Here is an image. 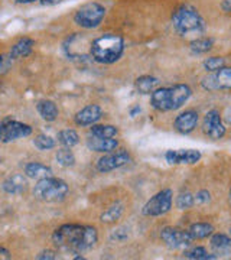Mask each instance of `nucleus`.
<instances>
[{
	"mask_svg": "<svg viewBox=\"0 0 231 260\" xmlns=\"http://www.w3.org/2000/svg\"><path fill=\"white\" fill-rule=\"evenodd\" d=\"M160 240L167 244L169 249H186L192 246L194 239L188 230H181L176 227H165L160 232Z\"/></svg>",
	"mask_w": 231,
	"mask_h": 260,
	"instance_id": "obj_10",
	"label": "nucleus"
},
{
	"mask_svg": "<svg viewBox=\"0 0 231 260\" xmlns=\"http://www.w3.org/2000/svg\"><path fill=\"white\" fill-rule=\"evenodd\" d=\"M127 232H126V229H117L116 232L111 234V239H114V240H117V242H123V240H126L127 239Z\"/></svg>",
	"mask_w": 231,
	"mask_h": 260,
	"instance_id": "obj_35",
	"label": "nucleus"
},
{
	"mask_svg": "<svg viewBox=\"0 0 231 260\" xmlns=\"http://www.w3.org/2000/svg\"><path fill=\"white\" fill-rule=\"evenodd\" d=\"M230 234H231V230H230Z\"/></svg>",
	"mask_w": 231,
	"mask_h": 260,
	"instance_id": "obj_43",
	"label": "nucleus"
},
{
	"mask_svg": "<svg viewBox=\"0 0 231 260\" xmlns=\"http://www.w3.org/2000/svg\"><path fill=\"white\" fill-rule=\"evenodd\" d=\"M29 135H32V127L26 123L10 120V119H6L0 123V142L2 143H9L20 138H26Z\"/></svg>",
	"mask_w": 231,
	"mask_h": 260,
	"instance_id": "obj_9",
	"label": "nucleus"
},
{
	"mask_svg": "<svg viewBox=\"0 0 231 260\" xmlns=\"http://www.w3.org/2000/svg\"><path fill=\"white\" fill-rule=\"evenodd\" d=\"M214 47V39L213 38H208V37H201V38H196L194 39L192 42H191V51H192V54H196V55H200V54H207V52H210Z\"/></svg>",
	"mask_w": 231,
	"mask_h": 260,
	"instance_id": "obj_26",
	"label": "nucleus"
},
{
	"mask_svg": "<svg viewBox=\"0 0 231 260\" xmlns=\"http://www.w3.org/2000/svg\"><path fill=\"white\" fill-rule=\"evenodd\" d=\"M12 256H10V253L8 249H5V247H0V260H9Z\"/></svg>",
	"mask_w": 231,
	"mask_h": 260,
	"instance_id": "obj_38",
	"label": "nucleus"
},
{
	"mask_svg": "<svg viewBox=\"0 0 231 260\" xmlns=\"http://www.w3.org/2000/svg\"><path fill=\"white\" fill-rule=\"evenodd\" d=\"M90 133L97 138H116L119 129L113 124H92Z\"/></svg>",
	"mask_w": 231,
	"mask_h": 260,
	"instance_id": "obj_27",
	"label": "nucleus"
},
{
	"mask_svg": "<svg viewBox=\"0 0 231 260\" xmlns=\"http://www.w3.org/2000/svg\"><path fill=\"white\" fill-rule=\"evenodd\" d=\"M56 249L67 253H83L92 249L98 242L97 229L83 224H62L52 234Z\"/></svg>",
	"mask_w": 231,
	"mask_h": 260,
	"instance_id": "obj_1",
	"label": "nucleus"
},
{
	"mask_svg": "<svg viewBox=\"0 0 231 260\" xmlns=\"http://www.w3.org/2000/svg\"><path fill=\"white\" fill-rule=\"evenodd\" d=\"M165 159L171 165H194L201 160V152L196 149H171L165 153Z\"/></svg>",
	"mask_w": 231,
	"mask_h": 260,
	"instance_id": "obj_13",
	"label": "nucleus"
},
{
	"mask_svg": "<svg viewBox=\"0 0 231 260\" xmlns=\"http://www.w3.org/2000/svg\"><path fill=\"white\" fill-rule=\"evenodd\" d=\"M87 146L90 150L100 152V153H110L119 148V140L114 138H97V136H90L87 139Z\"/></svg>",
	"mask_w": 231,
	"mask_h": 260,
	"instance_id": "obj_17",
	"label": "nucleus"
},
{
	"mask_svg": "<svg viewBox=\"0 0 231 260\" xmlns=\"http://www.w3.org/2000/svg\"><path fill=\"white\" fill-rule=\"evenodd\" d=\"M106 16V9L100 3H87L75 12L74 22L85 29L97 28Z\"/></svg>",
	"mask_w": 231,
	"mask_h": 260,
	"instance_id": "obj_6",
	"label": "nucleus"
},
{
	"mask_svg": "<svg viewBox=\"0 0 231 260\" xmlns=\"http://www.w3.org/2000/svg\"><path fill=\"white\" fill-rule=\"evenodd\" d=\"M39 2L44 6H55L58 3H61V0H39Z\"/></svg>",
	"mask_w": 231,
	"mask_h": 260,
	"instance_id": "obj_39",
	"label": "nucleus"
},
{
	"mask_svg": "<svg viewBox=\"0 0 231 260\" xmlns=\"http://www.w3.org/2000/svg\"><path fill=\"white\" fill-rule=\"evenodd\" d=\"M124 54V39L116 34L95 38L90 45V55L98 64H114Z\"/></svg>",
	"mask_w": 231,
	"mask_h": 260,
	"instance_id": "obj_3",
	"label": "nucleus"
},
{
	"mask_svg": "<svg viewBox=\"0 0 231 260\" xmlns=\"http://www.w3.org/2000/svg\"><path fill=\"white\" fill-rule=\"evenodd\" d=\"M26 185H28V181L23 175H12L3 182L2 188L6 194L16 195L23 192L26 189Z\"/></svg>",
	"mask_w": 231,
	"mask_h": 260,
	"instance_id": "obj_18",
	"label": "nucleus"
},
{
	"mask_svg": "<svg viewBox=\"0 0 231 260\" xmlns=\"http://www.w3.org/2000/svg\"><path fill=\"white\" fill-rule=\"evenodd\" d=\"M204 133L213 140H220L225 136V126L222 124L221 113L213 109L205 114L203 123Z\"/></svg>",
	"mask_w": 231,
	"mask_h": 260,
	"instance_id": "obj_11",
	"label": "nucleus"
},
{
	"mask_svg": "<svg viewBox=\"0 0 231 260\" xmlns=\"http://www.w3.org/2000/svg\"><path fill=\"white\" fill-rule=\"evenodd\" d=\"M198 124V112L195 110H185L176 116L174 120V129L181 135H189L194 132Z\"/></svg>",
	"mask_w": 231,
	"mask_h": 260,
	"instance_id": "obj_14",
	"label": "nucleus"
},
{
	"mask_svg": "<svg viewBox=\"0 0 231 260\" xmlns=\"http://www.w3.org/2000/svg\"><path fill=\"white\" fill-rule=\"evenodd\" d=\"M138 113H140V107H135V109H131V110H130V116H131V117H135Z\"/></svg>",
	"mask_w": 231,
	"mask_h": 260,
	"instance_id": "obj_40",
	"label": "nucleus"
},
{
	"mask_svg": "<svg viewBox=\"0 0 231 260\" xmlns=\"http://www.w3.org/2000/svg\"><path fill=\"white\" fill-rule=\"evenodd\" d=\"M123 213H124V207H123V204L116 203V204L110 205V207L100 215V221L104 224L116 223L117 220H120Z\"/></svg>",
	"mask_w": 231,
	"mask_h": 260,
	"instance_id": "obj_24",
	"label": "nucleus"
},
{
	"mask_svg": "<svg viewBox=\"0 0 231 260\" xmlns=\"http://www.w3.org/2000/svg\"><path fill=\"white\" fill-rule=\"evenodd\" d=\"M159 80L153 75H142L135 81V87L140 94H152L156 90Z\"/></svg>",
	"mask_w": 231,
	"mask_h": 260,
	"instance_id": "obj_21",
	"label": "nucleus"
},
{
	"mask_svg": "<svg viewBox=\"0 0 231 260\" xmlns=\"http://www.w3.org/2000/svg\"><path fill=\"white\" fill-rule=\"evenodd\" d=\"M56 160H58L59 165H62L65 168L74 167L75 156L74 153H73V150H71V148H65L64 146L62 149H59L56 152Z\"/></svg>",
	"mask_w": 231,
	"mask_h": 260,
	"instance_id": "obj_29",
	"label": "nucleus"
},
{
	"mask_svg": "<svg viewBox=\"0 0 231 260\" xmlns=\"http://www.w3.org/2000/svg\"><path fill=\"white\" fill-rule=\"evenodd\" d=\"M37 259L38 260H54L56 259V254H55V251H52V250H44L38 254Z\"/></svg>",
	"mask_w": 231,
	"mask_h": 260,
	"instance_id": "obj_36",
	"label": "nucleus"
},
{
	"mask_svg": "<svg viewBox=\"0 0 231 260\" xmlns=\"http://www.w3.org/2000/svg\"><path fill=\"white\" fill-rule=\"evenodd\" d=\"M37 109L44 120L54 121L58 117V107H56L55 103L51 102V100H41L37 104Z\"/></svg>",
	"mask_w": 231,
	"mask_h": 260,
	"instance_id": "obj_23",
	"label": "nucleus"
},
{
	"mask_svg": "<svg viewBox=\"0 0 231 260\" xmlns=\"http://www.w3.org/2000/svg\"><path fill=\"white\" fill-rule=\"evenodd\" d=\"M130 162V155L127 150L121 149L119 152H110L107 155H104L103 158L98 159L97 162V169L106 174V172H111L114 169H119V168L127 165Z\"/></svg>",
	"mask_w": 231,
	"mask_h": 260,
	"instance_id": "obj_12",
	"label": "nucleus"
},
{
	"mask_svg": "<svg viewBox=\"0 0 231 260\" xmlns=\"http://www.w3.org/2000/svg\"><path fill=\"white\" fill-rule=\"evenodd\" d=\"M210 246L213 249V253L217 257H231V237L227 234H213Z\"/></svg>",
	"mask_w": 231,
	"mask_h": 260,
	"instance_id": "obj_16",
	"label": "nucleus"
},
{
	"mask_svg": "<svg viewBox=\"0 0 231 260\" xmlns=\"http://www.w3.org/2000/svg\"><path fill=\"white\" fill-rule=\"evenodd\" d=\"M172 26L181 37H196L205 32L207 23L201 13L191 5H181L172 13Z\"/></svg>",
	"mask_w": 231,
	"mask_h": 260,
	"instance_id": "obj_4",
	"label": "nucleus"
},
{
	"mask_svg": "<svg viewBox=\"0 0 231 260\" xmlns=\"http://www.w3.org/2000/svg\"><path fill=\"white\" fill-rule=\"evenodd\" d=\"M192 95V90L188 84H175L172 87L156 88L150 94V104L157 112L178 110Z\"/></svg>",
	"mask_w": 231,
	"mask_h": 260,
	"instance_id": "obj_2",
	"label": "nucleus"
},
{
	"mask_svg": "<svg viewBox=\"0 0 231 260\" xmlns=\"http://www.w3.org/2000/svg\"><path fill=\"white\" fill-rule=\"evenodd\" d=\"M58 142L65 146V148H73L75 146L78 142H80V136L78 133L73 129H67V130H61L58 133Z\"/></svg>",
	"mask_w": 231,
	"mask_h": 260,
	"instance_id": "obj_28",
	"label": "nucleus"
},
{
	"mask_svg": "<svg viewBox=\"0 0 231 260\" xmlns=\"http://www.w3.org/2000/svg\"><path fill=\"white\" fill-rule=\"evenodd\" d=\"M172 201H174V192L172 189H162L157 194H155L148 203L145 204L142 213L146 217H160L172 208Z\"/></svg>",
	"mask_w": 231,
	"mask_h": 260,
	"instance_id": "obj_7",
	"label": "nucleus"
},
{
	"mask_svg": "<svg viewBox=\"0 0 231 260\" xmlns=\"http://www.w3.org/2000/svg\"><path fill=\"white\" fill-rule=\"evenodd\" d=\"M203 65L207 73H215L221 70L222 67H225V59L222 56H208Z\"/></svg>",
	"mask_w": 231,
	"mask_h": 260,
	"instance_id": "obj_31",
	"label": "nucleus"
},
{
	"mask_svg": "<svg viewBox=\"0 0 231 260\" xmlns=\"http://www.w3.org/2000/svg\"><path fill=\"white\" fill-rule=\"evenodd\" d=\"M220 6H221L222 12H225V13H231V0H222Z\"/></svg>",
	"mask_w": 231,
	"mask_h": 260,
	"instance_id": "obj_37",
	"label": "nucleus"
},
{
	"mask_svg": "<svg viewBox=\"0 0 231 260\" xmlns=\"http://www.w3.org/2000/svg\"><path fill=\"white\" fill-rule=\"evenodd\" d=\"M184 257H186V259H192V260L218 259L214 253H210V251L207 250L205 247H203V246H194V247H191V246H189V249H185Z\"/></svg>",
	"mask_w": 231,
	"mask_h": 260,
	"instance_id": "obj_25",
	"label": "nucleus"
},
{
	"mask_svg": "<svg viewBox=\"0 0 231 260\" xmlns=\"http://www.w3.org/2000/svg\"><path fill=\"white\" fill-rule=\"evenodd\" d=\"M228 204H230L231 207V186H230V189H228Z\"/></svg>",
	"mask_w": 231,
	"mask_h": 260,
	"instance_id": "obj_42",
	"label": "nucleus"
},
{
	"mask_svg": "<svg viewBox=\"0 0 231 260\" xmlns=\"http://www.w3.org/2000/svg\"><path fill=\"white\" fill-rule=\"evenodd\" d=\"M34 47H35V41L34 39H30V38H22V39H19L18 42L12 47V49H10V56L13 59L25 58V56H28L32 52Z\"/></svg>",
	"mask_w": 231,
	"mask_h": 260,
	"instance_id": "obj_19",
	"label": "nucleus"
},
{
	"mask_svg": "<svg viewBox=\"0 0 231 260\" xmlns=\"http://www.w3.org/2000/svg\"><path fill=\"white\" fill-rule=\"evenodd\" d=\"M188 232L194 240H204L214 234V225L211 223H194Z\"/></svg>",
	"mask_w": 231,
	"mask_h": 260,
	"instance_id": "obj_22",
	"label": "nucleus"
},
{
	"mask_svg": "<svg viewBox=\"0 0 231 260\" xmlns=\"http://www.w3.org/2000/svg\"><path fill=\"white\" fill-rule=\"evenodd\" d=\"M211 201V192L208 189H201L195 195V203L196 204H208Z\"/></svg>",
	"mask_w": 231,
	"mask_h": 260,
	"instance_id": "obj_34",
	"label": "nucleus"
},
{
	"mask_svg": "<svg viewBox=\"0 0 231 260\" xmlns=\"http://www.w3.org/2000/svg\"><path fill=\"white\" fill-rule=\"evenodd\" d=\"M201 87L207 91L231 90V68L230 67H222L221 70L205 75L201 80Z\"/></svg>",
	"mask_w": 231,
	"mask_h": 260,
	"instance_id": "obj_8",
	"label": "nucleus"
},
{
	"mask_svg": "<svg viewBox=\"0 0 231 260\" xmlns=\"http://www.w3.org/2000/svg\"><path fill=\"white\" fill-rule=\"evenodd\" d=\"M16 3H20V5H26V3H34L37 0H15Z\"/></svg>",
	"mask_w": 231,
	"mask_h": 260,
	"instance_id": "obj_41",
	"label": "nucleus"
},
{
	"mask_svg": "<svg viewBox=\"0 0 231 260\" xmlns=\"http://www.w3.org/2000/svg\"><path fill=\"white\" fill-rule=\"evenodd\" d=\"M12 62H13V58L10 56V54H2L0 55V75L6 74L12 67Z\"/></svg>",
	"mask_w": 231,
	"mask_h": 260,
	"instance_id": "obj_33",
	"label": "nucleus"
},
{
	"mask_svg": "<svg viewBox=\"0 0 231 260\" xmlns=\"http://www.w3.org/2000/svg\"><path fill=\"white\" fill-rule=\"evenodd\" d=\"M103 117V110L97 104H88L75 114L74 121L78 126H92Z\"/></svg>",
	"mask_w": 231,
	"mask_h": 260,
	"instance_id": "obj_15",
	"label": "nucleus"
},
{
	"mask_svg": "<svg viewBox=\"0 0 231 260\" xmlns=\"http://www.w3.org/2000/svg\"><path fill=\"white\" fill-rule=\"evenodd\" d=\"M195 204V195L191 194L189 191H185L176 197V207L179 210H189Z\"/></svg>",
	"mask_w": 231,
	"mask_h": 260,
	"instance_id": "obj_30",
	"label": "nucleus"
},
{
	"mask_svg": "<svg viewBox=\"0 0 231 260\" xmlns=\"http://www.w3.org/2000/svg\"><path fill=\"white\" fill-rule=\"evenodd\" d=\"M25 174L28 178L44 179V178L52 177V169L44 165V164H41V162H30L25 167Z\"/></svg>",
	"mask_w": 231,
	"mask_h": 260,
	"instance_id": "obj_20",
	"label": "nucleus"
},
{
	"mask_svg": "<svg viewBox=\"0 0 231 260\" xmlns=\"http://www.w3.org/2000/svg\"><path fill=\"white\" fill-rule=\"evenodd\" d=\"M67 194H68V185L59 178L48 177L44 179H38L37 185L34 188L35 198L42 203L62 201Z\"/></svg>",
	"mask_w": 231,
	"mask_h": 260,
	"instance_id": "obj_5",
	"label": "nucleus"
},
{
	"mask_svg": "<svg viewBox=\"0 0 231 260\" xmlns=\"http://www.w3.org/2000/svg\"><path fill=\"white\" fill-rule=\"evenodd\" d=\"M34 145L39 150H48V149L55 148V140L51 136H46V135H38L34 139Z\"/></svg>",
	"mask_w": 231,
	"mask_h": 260,
	"instance_id": "obj_32",
	"label": "nucleus"
}]
</instances>
